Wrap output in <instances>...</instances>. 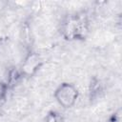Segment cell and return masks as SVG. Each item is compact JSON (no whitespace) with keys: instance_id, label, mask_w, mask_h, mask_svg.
<instances>
[{"instance_id":"obj_6","label":"cell","mask_w":122,"mask_h":122,"mask_svg":"<svg viewBox=\"0 0 122 122\" xmlns=\"http://www.w3.org/2000/svg\"><path fill=\"white\" fill-rule=\"evenodd\" d=\"M43 122H66V119L64 115L58 111L51 110L46 113Z\"/></svg>"},{"instance_id":"obj_5","label":"cell","mask_w":122,"mask_h":122,"mask_svg":"<svg viewBox=\"0 0 122 122\" xmlns=\"http://www.w3.org/2000/svg\"><path fill=\"white\" fill-rule=\"evenodd\" d=\"M24 79L23 73L19 67L16 66H10L7 71V76L5 82L7 83L10 90L14 89L17 87Z\"/></svg>"},{"instance_id":"obj_2","label":"cell","mask_w":122,"mask_h":122,"mask_svg":"<svg viewBox=\"0 0 122 122\" xmlns=\"http://www.w3.org/2000/svg\"><path fill=\"white\" fill-rule=\"evenodd\" d=\"M53 96L59 106L64 109H71L79 98V90L72 83L62 82L54 90Z\"/></svg>"},{"instance_id":"obj_3","label":"cell","mask_w":122,"mask_h":122,"mask_svg":"<svg viewBox=\"0 0 122 122\" xmlns=\"http://www.w3.org/2000/svg\"><path fill=\"white\" fill-rule=\"evenodd\" d=\"M43 65L44 60L42 56L37 51L30 49L27 51V53L25 54L19 68L23 73L24 78H30L38 72Z\"/></svg>"},{"instance_id":"obj_1","label":"cell","mask_w":122,"mask_h":122,"mask_svg":"<svg viewBox=\"0 0 122 122\" xmlns=\"http://www.w3.org/2000/svg\"><path fill=\"white\" fill-rule=\"evenodd\" d=\"M90 30L91 21L86 10L65 15L59 26L60 34L67 41H84L88 37Z\"/></svg>"},{"instance_id":"obj_7","label":"cell","mask_w":122,"mask_h":122,"mask_svg":"<svg viewBox=\"0 0 122 122\" xmlns=\"http://www.w3.org/2000/svg\"><path fill=\"white\" fill-rule=\"evenodd\" d=\"M10 91V90L8 87V85L5 82V80H1L0 79V108H2L5 105V103L7 102Z\"/></svg>"},{"instance_id":"obj_8","label":"cell","mask_w":122,"mask_h":122,"mask_svg":"<svg viewBox=\"0 0 122 122\" xmlns=\"http://www.w3.org/2000/svg\"><path fill=\"white\" fill-rule=\"evenodd\" d=\"M121 114H122L121 108H118L110 114V116L108 117V122H121V118H122Z\"/></svg>"},{"instance_id":"obj_4","label":"cell","mask_w":122,"mask_h":122,"mask_svg":"<svg viewBox=\"0 0 122 122\" xmlns=\"http://www.w3.org/2000/svg\"><path fill=\"white\" fill-rule=\"evenodd\" d=\"M104 84L97 76H92L88 87V98L91 103L97 101L104 94Z\"/></svg>"}]
</instances>
